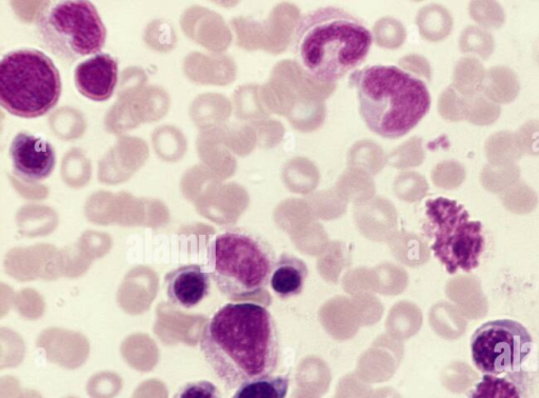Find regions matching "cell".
<instances>
[{"instance_id":"obj_1","label":"cell","mask_w":539,"mask_h":398,"mask_svg":"<svg viewBox=\"0 0 539 398\" xmlns=\"http://www.w3.org/2000/svg\"><path fill=\"white\" fill-rule=\"evenodd\" d=\"M201 350L218 380L233 390L276 371L281 361V338L267 308L231 303L219 309L205 326Z\"/></svg>"},{"instance_id":"obj_2","label":"cell","mask_w":539,"mask_h":398,"mask_svg":"<svg viewBox=\"0 0 539 398\" xmlns=\"http://www.w3.org/2000/svg\"><path fill=\"white\" fill-rule=\"evenodd\" d=\"M372 44V33L362 19L341 8L325 7L299 19L292 51L307 73L332 83L363 65Z\"/></svg>"},{"instance_id":"obj_3","label":"cell","mask_w":539,"mask_h":398,"mask_svg":"<svg viewBox=\"0 0 539 398\" xmlns=\"http://www.w3.org/2000/svg\"><path fill=\"white\" fill-rule=\"evenodd\" d=\"M365 124L375 134L407 135L428 114L431 94L422 78L396 66H369L351 76Z\"/></svg>"},{"instance_id":"obj_4","label":"cell","mask_w":539,"mask_h":398,"mask_svg":"<svg viewBox=\"0 0 539 398\" xmlns=\"http://www.w3.org/2000/svg\"><path fill=\"white\" fill-rule=\"evenodd\" d=\"M210 275L217 289L232 302H243L267 289L276 263L264 237L244 229L215 236L209 247Z\"/></svg>"},{"instance_id":"obj_5","label":"cell","mask_w":539,"mask_h":398,"mask_svg":"<svg viewBox=\"0 0 539 398\" xmlns=\"http://www.w3.org/2000/svg\"><path fill=\"white\" fill-rule=\"evenodd\" d=\"M61 94V74L45 53L17 50L0 63V103L11 114L43 116L56 106Z\"/></svg>"},{"instance_id":"obj_6","label":"cell","mask_w":539,"mask_h":398,"mask_svg":"<svg viewBox=\"0 0 539 398\" xmlns=\"http://www.w3.org/2000/svg\"><path fill=\"white\" fill-rule=\"evenodd\" d=\"M423 231L432 242L434 256L449 274L469 273L481 264L486 249L484 227L471 220L462 204L446 197L429 199Z\"/></svg>"},{"instance_id":"obj_7","label":"cell","mask_w":539,"mask_h":398,"mask_svg":"<svg viewBox=\"0 0 539 398\" xmlns=\"http://www.w3.org/2000/svg\"><path fill=\"white\" fill-rule=\"evenodd\" d=\"M45 47L65 62L101 52L107 30L90 2H46L36 16Z\"/></svg>"},{"instance_id":"obj_8","label":"cell","mask_w":539,"mask_h":398,"mask_svg":"<svg viewBox=\"0 0 539 398\" xmlns=\"http://www.w3.org/2000/svg\"><path fill=\"white\" fill-rule=\"evenodd\" d=\"M533 348L528 329L513 320L490 321L471 337L475 367L487 375H504L522 370Z\"/></svg>"},{"instance_id":"obj_9","label":"cell","mask_w":539,"mask_h":398,"mask_svg":"<svg viewBox=\"0 0 539 398\" xmlns=\"http://www.w3.org/2000/svg\"><path fill=\"white\" fill-rule=\"evenodd\" d=\"M10 154L15 173L32 183L49 177L56 163L52 145L45 139L28 133L15 136Z\"/></svg>"},{"instance_id":"obj_10","label":"cell","mask_w":539,"mask_h":398,"mask_svg":"<svg viewBox=\"0 0 539 398\" xmlns=\"http://www.w3.org/2000/svg\"><path fill=\"white\" fill-rule=\"evenodd\" d=\"M79 92L95 102H105L116 87L118 65L109 54H97L79 64L74 73Z\"/></svg>"},{"instance_id":"obj_11","label":"cell","mask_w":539,"mask_h":398,"mask_svg":"<svg viewBox=\"0 0 539 398\" xmlns=\"http://www.w3.org/2000/svg\"><path fill=\"white\" fill-rule=\"evenodd\" d=\"M170 302L191 309L201 304L210 291V274L199 265H186L172 270L165 278Z\"/></svg>"},{"instance_id":"obj_12","label":"cell","mask_w":539,"mask_h":398,"mask_svg":"<svg viewBox=\"0 0 539 398\" xmlns=\"http://www.w3.org/2000/svg\"><path fill=\"white\" fill-rule=\"evenodd\" d=\"M308 275V266L302 258L283 253L276 260L270 287L281 300H289L303 293Z\"/></svg>"},{"instance_id":"obj_13","label":"cell","mask_w":539,"mask_h":398,"mask_svg":"<svg viewBox=\"0 0 539 398\" xmlns=\"http://www.w3.org/2000/svg\"><path fill=\"white\" fill-rule=\"evenodd\" d=\"M469 398H530V377L522 370L499 375L483 376Z\"/></svg>"},{"instance_id":"obj_14","label":"cell","mask_w":539,"mask_h":398,"mask_svg":"<svg viewBox=\"0 0 539 398\" xmlns=\"http://www.w3.org/2000/svg\"><path fill=\"white\" fill-rule=\"evenodd\" d=\"M521 92L517 74L507 66H494L487 70L483 94L495 104L509 105Z\"/></svg>"},{"instance_id":"obj_15","label":"cell","mask_w":539,"mask_h":398,"mask_svg":"<svg viewBox=\"0 0 539 398\" xmlns=\"http://www.w3.org/2000/svg\"><path fill=\"white\" fill-rule=\"evenodd\" d=\"M487 69L478 59L466 56L459 59L454 69V89L465 97L481 94L484 91Z\"/></svg>"},{"instance_id":"obj_16","label":"cell","mask_w":539,"mask_h":398,"mask_svg":"<svg viewBox=\"0 0 539 398\" xmlns=\"http://www.w3.org/2000/svg\"><path fill=\"white\" fill-rule=\"evenodd\" d=\"M289 375H267L239 386L232 398H286Z\"/></svg>"},{"instance_id":"obj_17","label":"cell","mask_w":539,"mask_h":398,"mask_svg":"<svg viewBox=\"0 0 539 398\" xmlns=\"http://www.w3.org/2000/svg\"><path fill=\"white\" fill-rule=\"evenodd\" d=\"M485 153L488 164L516 163L524 156L517 144L515 132L511 131L492 134L486 141Z\"/></svg>"},{"instance_id":"obj_18","label":"cell","mask_w":539,"mask_h":398,"mask_svg":"<svg viewBox=\"0 0 539 398\" xmlns=\"http://www.w3.org/2000/svg\"><path fill=\"white\" fill-rule=\"evenodd\" d=\"M462 53L486 61L495 50V39L491 31L478 26H467L459 36Z\"/></svg>"},{"instance_id":"obj_19","label":"cell","mask_w":539,"mask_h":398,"mask_svg":"<svg viewBox=\"0 0 539 398\" xmlns=\"http://www.w3.org/2000/svg\"><path fill=\"white\" fill-rule=\"evenodd\" d=\"M453 26V17L445 7L432 5L424 9L421 17V29L429 41H443L451 34Z\"/></svg>"},{"instance_id":"obj_20","label":"cell","mask_w":539,"mask_h":398,"mask_svg":"<svg viewBox=\"0 0 539 398\" xmlns=\"http://www.w3.org/2000/svg\"><path fill=\"white\" fill-rule=\"evenodd\" d=\"M502 115V107L485 94L465 97V121L475 126H491Z\"/></svg>"},{"instance_id":"obj_21","label":"cell","mask_w":539,"mask_h":398,"mask_svg":"<svg viewBox=\"0 0 539 398\" xmlns=\"http://www.w3.org/2000/svg\"><path fill=\"white\" fill-rule=\"evenodd\" d=\"M468 11L476 26L488 31L501 29L506 24L505 9L496 2H472Z\"/></svg>"},{"instance_id":"obj_22","label":"cell","mask_w":539,"mask_h":398,"mask_svg":"<svg viewBox=\"0 0 539 398\" xmlns=\"http://www.w3.org/2000/svg\"><path fill=\"white\" fill-rule=\"evenodd\" d=\"M521 175V168L516 163L510 164H487L481 174L482 182L485 186H491L493 183L509 184L517 181Z\"/></svg>"},{"instance_id":"obj_23","label":"cell","mask_w":539,"mask_h":398,"mask_svg":"<svg viewBox=\"0 0 539 398\" xmlns=\"http://www.w3.org/2000/svg\"><path fill=\"white\" fill-rule=\"evenodd\" d=\"M515 136L524 155L539 156V119L527 121L518 128Z\"/></svg>"},{"instance_id":"obj_24","label":"cell","mask_w":539,"mask_h":398,"mask_svg":"<svg viewBox=\"0 0 539 398\" xmlns=\"http://www.w3.org/2000/svg\"><path fill=\"white\" fill-rule=\"evenodd\" d=\"M442 114L452 122L465 121V96L449 88L442 98Z\"/></svg>"},{"instance_id":"obj_25","label":"cell","mask_w":539,"mask_h":398,"mask_svg":"<svg viewBox=\"0 0 539 398\" xmlns=\"http://www.w3.org/2000/svg\"><path fill=\"white\" fill-rule=\"evenodd\" d=\"M173 398H222V394L211 382L197 381L183 386Z\"/></svg>"},{"instance_id":"obj_26","label":"cell","mask_w":539,"mask_h":398,"mask_svg":"<svg viewBox=\"0 0 539 398\" xmlns=\"http://www.w3.org/2000/svg\"><path fill=\"white\" fill-rule=\"evenodd\" d=\"M532 53L534 61L539 66V36L536 38V41L533 44Z\"/></svg>"}]
</instances>
